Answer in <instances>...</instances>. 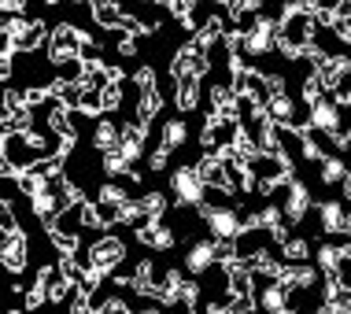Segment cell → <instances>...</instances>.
<instances>
[{
    "instance_id": "obj_25",
    "label": "cell",
    "mask_w": 351,
    "mask_h": 314,
    "mask_svg": "<svg viewBox=\"0 0 351 314\" xmlns=\"http://www.w3.org/2000/svg\"><path fill=\"white\" fill-rule=\"evenodd\" d=\"M0 230H4V233L19 230V218H15V204H12V200H0Z\"/></svg>"
},
{
    "instance_id": "obj_14",
    "label": "cell",
    "mask_w": 351,
    "mask_h": 314,
    "mask_svg": "<svg viewBox=\"0 0 351 314\" xmlns=\"http://www.w3.org/2000/svg\"><path fill=\"white\" fill-rule=\"evenodd\" d=\"M93 215H97V226L100 230H108V226H115L119 222V204L115 200H93Z\"/></svg>"
},
{
    "instance_id": "obj_26",
    "label": "cell",
    "mask_w": 351,
    "mask_h": 314,
    "mask_svg": "<svg viewBox=\"0 0 351 314\" xmlns=\"http://www.w3.org/2000/svg\"><path fill=\"white\" fill-rule=\"evenodd\" d=\"M0 108H4V111H23L26 108V104H23V89H4ZM26 111H30V108H26Z\"/></svg>"
},
{
    "instance_id": "obj_1",
    "label": "cell",
    "mask_w": 351,
    "mask_h": 314,
    "mask_svg": "<svg viewBox=\"0 0 351 314\" xmlns=\"http://www.w3.org/2000/svg\"><path fill=\"white\" fill-rule=\"evenodd\" d=\"M82 37H85V34H82L74 23H60V26H56V30L49 34V41H45V45H49V63L60 67L63 60H71V56L78 52Z\"/></svg>"
},
{
    "instance_id": "obj_10",
    "label": "cell",
    "mask_w": 351,
    "mask_h": 314,
    "mask_svg": "<svg viewBox=\"0 0 351 314\" xmlns=\"http://www.w3.org/2000/svg\"><path fill=\"white\" fill-rule=\"evenodd\" d=\"M93 148H97V152L119 148V126H115V122H108V119L97 122V130H93Z\"/></svg>"
},
{
    "instance_id": "obj_22",
    "label": "cell",
    "mask_w": 351,
    "mask_h": 314,
    "mask_svg": "<svg viewBox=\"0 0 351 314\" xmlns=\"http://www.w3.org/2000/svg\"><path fill=\"white\" fill-rule=\"evenodd\" d=\"M23 296H26V300H23V303H26V311H41L45 303H49V289H45V285H37V281H34V289H26Z\"/></svg>"
},
{
    "instance_id": "obj_30",
    "label": "cell",
    "mask_w": 351,
    "mask_h": 314,
    "mask_svg": "<svg viewBox=\"0 0 351 314\" xmlns=\"http://www.w3.org/2000/svg\"><path fill=\"white\" fill-rule=\"evenodd\" d=\"M12 71H15L12 56H0V82H8V78H12Z\"/></svg>"
},
{
    "instance_id": "obj_21",
    "label": "cell",
    "mask_w": 351,
    "mask_h": 314,
    "mask_svg": "<svg viewBox=\"0 0 351 314\" xmlns=\"http://www.w3.org/2000/svg\"><path fill=\"white\" fill-rule=\"evenodd\" d=\"M322 97H329V93H326V85L318 82V74H307V82H303V104L311 108V104H318Z\"/></svg>"
},
{
    "instance_id": "obj_20",
    "label": "cell",
    "mask_w": 351,
    "mask_h": 314,
    "mask_svg": "<svg viewBox=\"0 0 351 314\" xmlns=\"http://www.w3.org/2000/svg\"><path fill=\"white\" fill-rule=\"evenodd\" d=\"M237 259V241H222V237H215L211 241V263H230Z\"/></svg>"
},
{
    "instance_id": "obj_29",
    "label": "cell",
    "mask_w": 351,
    "mask_h": 314,
    "mask_svg": "<svg viewBox=\"0 0 351 314\" xmlns=\"http://www.w3.org/2000/svg\"><path fill=\"white\" fill-rule=\"evenodd\" d=\"M167 159H170V152H167V148H156V152H152V159H148V167H152V170H163Z\"/></svg>"
},
{
    "instance_id": "obj_16",
    "label": "cell",
    "mask_w": 351,
    "mask_h": 314,
    "mask_svg": "<svg viewBox=\"0 0 351 314\" xmlns=\"http://www.w3.org/2000/svg\"><path fill=\"white\" fill-rule=\"evenodd\" d=\"M322 182H326V185H344V182H348L344 163H340V159H333V156H326V159H322Z\"/></svg>"
},
{
    "instance_id": "obj_28",
    "label": "cell",
    "mask_w": 351,
    "mask_h": 314,
    "mask_svg": "<svg viewBox=\"0 0 351 314\" xmlns=\"http://www.w3.org/2000/svg\"><path fill=\"white\" fill-rule=\"evenodd\" d=\"M115 52H119V56H126V60H130V56H134V52H137V37H130V34H122V37H119V41H115Z\"/></svg>"
},
{
    "instance_id": "obj_24",
    "label": "cell",
    "mask_w": 351,
    "mask_h": 314,
    "mask_svg": "<svg viewBox=\"0 0 351 314\" xmlns=\"http://www.w3.org/2000/svg\"><path fill=\"white\" fill-rule=\"evenodd\" d=\"M130 311H134V307H130L122 296H111V300H104V303L93 307V314H130Z\"/></svg>"
},
{
    "instance_id": "obj_17",
    "label": "cell",
    "mask_w": 351,
    "mask_h": 314,
    "mask_svg": "<svg viewBox=\"0 0 351 314\" xmlns=\"http://www.w3.org/2000/svg\"><path fill=\"white\" fill-rule=\"evenodd\" d=\"M281 252H285L289 263H307L311 259V244L303 241V237H289V241L281 244Z\"/></svg>"
},
{
    "instance_id": "obj_13",
    "label": "cell",
    "mask_w": 351,
    "mask_h": 314,
    "mask_svg": "<svg viewBox=\"0 0 351 314\" xmlns=\"http://www.w3.org/2000/svg\"><path fill=\"white\" fill-rule=\"evenodd\" d=\"M137 207L145 211L148 222H159V218L167 215V196H163V193H145V196L137 200Z\"/></svg>"
},
{
    "instance_id": "obj_7",
    "label": "cell",
    "mask_w": 351,
    "mask_h": 314,
    "mask_svg": "<svg viewBox=\"0 0 351 314\" xmlns=\"http://www.w3.org/2000/svg\"><path fill=\"white\" fill-rule=\"evenodd\" d=\"M174 85H178V89H174L178 111H193V108H200V78H178Z\"/></svg>"
},
{
    "instance_id": "obj_19",
    "label": "cell",
    "mask_w": 351,
    "mask_h": 314,
    "mask_svg": "<svg viewBox=\"0 0 351 314\" xmlns=\"http://www.w3.org/2000/svg\"><path fill=\"white\" fill-rule=\"evenodd\" d=\"M100 108L104 111H119L122 108V82H108L100 89Z\"/></svg>"
},
{
    "instance_id": "obj_6",
    "label": "cell",
    "mask_w": 351,
    "mask_h": 314,
    "mask_svg": "<svg viewBox=\"0 0 351 314\" xmlns=\"http://www.w3.org/2000/svg\"><path fill=\"white\" fill-rule=\"evenodd\" d=\"M137 93H141V97H137V122H141V126H148V122L163 111V93H159L156 85H152V89H137Z\"/></svg>"
},
{
    "instance_id": "obj_31",
    "label": "cell",
    "mask_w": 351,
    "mask_h": 314,
    "mask_svg": "<svg viewBox=\"0 0 351 314\" xmlns=\"http://www.w3.org/2000/svg\"><path fill=\"white\" fill-rule=\"evenodd\" d=\"M23 8H26V0H0V12H23Z\"/></svg>"
},
{
    "instance_id": "obj_33",
    "label": "cell",
    "mask_w": 351,
    "mask_h": 314,
    "mask_svg": "<svg viewBox=\"0 0 351 314\" xmlns=\"http://www.w3.org/2000/svg\"><path fill=\"white\" fill-rule=\"evenodd\" d=\"M303 314H329V307H315V311H303Z\"/></svg>"
},
{
    "instance_id": "obj_27",
    "label": "cell",
    "mask_w": 351,
    "mask_h": 314,
    "mask_svg": "<svg viewBox=\"0 0 351 314\" xmlns=\"http://www.w3.org/2000/svg\"><path fill=\"white\" fill-rule=\"evenodd\" d=\"M134 82H137V89H152V85H156V71H152L148 63L137 67V71H134Z\"/></svg>"
},
{
    "instance_id": "obj_34",
    "label": "cell",
    "mask_w": 351,
    "mask_h": 314,
    "mask_svg": "<svg viewBox=\"0 0 351 314\" xmlns=\"http://www.w3.org/2000/svg\"><path fill=\"white\" fill-rule=\"evenodd\" d=\"M4 314H23V311H4Z\"/></svg>"
},
{
    "instance_id": "obj_9",
    "label": "cell",
    "mask_w": 351,
    "mask_h": 314,
    "mask_svg": "<svg viewBox=\"0 0 351 314\" xmlns=\"http://www.w3.org/2000/svg\"><path fill=\"white\" fill-rule=\"evenodd\" d=\"M93 19H97V26H104V30H119L122 8L115 0H93Z\"/></svg>"
},
{
    "instance_id": "obj_8",
    "label": "cell",
    "mask_w": 351,
    "mask_h": 314,
    "mask_svg": "<svg viewBox=\"0 0 351 314\" xmlns=\"http://www.w3.org/2000/svg\"><path fill=\"white\" fill-rule=\"evenodd\" d=\"M318 211H322V230H326V233H340V237L348 233V211H344V204H322Z\"/></svg>"
},
{
    "instance_id": "obj_2",
    "label": "cell",
    "mask_w": 351,
    "mask_h": 314,
    "mask_svg": "<svg viewBox=\"0 0 351 314\" xmlns=\"http://www.w3.org/2000/svg\"><path fill=\"white\" fill-rule=\"evenodd\" d=\"M85 259H89L93 270L108 274L126 259V244H122L119 237H100V241H93V248H85Z\"/></svg>"
},
{
    "instance_id": "obj_3",
    "label": "cell",
    "mask_w": 351,
    "mask_h": 314,
    "mask_svg": "<svg viewBox=\"0 0 351 314\" xmlns=\"http://www.w3.org/2000/svg\"><path fill=\"white\" fill-rule=\"evenodd\" d=\"M0 266L12 274H23L26 270V233L23 230H12L0 244Z\"/></svg>"
},
{
    "instance_id": "obj_35",
    "label": "cell",
    "mask_w": 351,
    "mask_h": 314,
    "mask_svg": "<svg viewBox=\"0 0 351 314\" xmlns=\"http://www.w3.org/2000/svg\"><path fill=\"white\" fill-rule=\"evenodd\" d=\"M45 4H60V0H45Z\"/></svg>"
},
{
    "instance_id": "obj_11",
    "label": "cell",
    "mask_w": 351,
    "mask_h": 314,
    "mask_svg": "<svg viewBox=\"0 0 351 314\" xmlns=\"http://www.w3.org/2000/svg\"><path fill=\"white\" fill-rule=\"evenodd\" d=\"M185 137H189V126L182 119H174V122H167L163 126V137H159V148H167V152H178L185 145Z\"/></svg>"
},
{
    "instance_id": "obj_12",
    "label": "cell",
    "mask_w": 351,
    "mask_h": 314,
    "mask_svg": "<svg viewBox=\"0 0 351 314\" xmlns=\"http://www.w3.org/2000/svg\"><path fill=\"white\" fill-rule=\"evenodd\" d=\"M185 270H193V274H204V270H211V241H200V244H193V252L185 255Z\"/></svg>"
},
{
    "instance_id": "obj_23",
    "label": "cell",
    "mask_w": 351,
    "mask_h": 314,
    "mask_svg": "<svg viewBox=\"0 0 351 314\" xmlns=\"http://www.w3.org/2000/svg\"><path fill=\"white\" fill-rule=\"evenodd\" d=\"M23 104L26 108H41V104H49V85H30V89H23Z\"/></svg>"
},
{
    "instance_id": "obj_15",
    "label": "cell",
    "mask_w": 351,
    "mask_h": 314,
    "mask_svg": "<svg viewBox=\"0 0 351 314\" xmlns=\"http://www.w3.org/2000/svg\"><path fill=\"white\" fill-rule=\"evenodd\" d=\"M15 185H19V193H23L26 200H34L37 193H45V178H37L30 167L19 170V174H15Z\"/></svg>"
},
{
    "instance_id": "obj_4",
    "label": "cell",
    "mask_w": 351,
    "mask_h": 314,
    "mask_svg": "<svg viewBox=\"0 0 351 314\" xmlns=\"http://www.w3.org/2000/svg\"><path fill=\"white\" fill-rule=\"evenodd\" d=\"M170 185H174V193H178V204H185V207H189V204H200V200H204V185H200V178H196L193 167L174 170Z\"/></svg>"
},
{
    "instance_id": "obj_18",
    "label": "cell",
    "mask_w": 351,
    "mask_h": 314,
    "mask_svg": "<svg viewBox=\"0 0 351 314\" xmlns=\"http://www.w3.org/2000/svg\"><path fill=\"white\" fill-rule=\"evenodd\" d=\"M49 241L60 255H74L78 252V233H63V230H49Z\"/></svg>"
},
{
    "instance_id": "obj_32",
    "label": "cell",
    "mask_w": 351,
    "mask_h": 314,
    "mask_svg": "<svg viewBox=\"0 0 351 314\" xmlns=\"http://www.w3.org/2000/svg\"><path fill=\"white\" fill-rule=\"evenodd\" d=\"M0 178H15V167L8 163V156L0 152Z\"/></svg>"
},
{
    "instance_id": "obj_5",
    "label": "cell",
    "mask_w": 351,
    "mask_h": 314,
    "mask_svg": "<svg viewBox=\"0 0 351 314\" xmlns=\"http://www.w3.org/2000/svg\"><path fill=\"white\" fill-rule=\"evenodd\" d=\"M307 207H311V193H307V185H303V182H289V200H285L281 215L289 218V222H303Z\"/></svg>"
}]
</instances>
